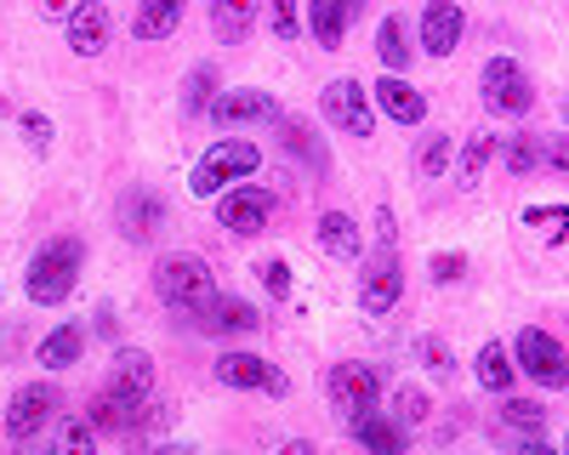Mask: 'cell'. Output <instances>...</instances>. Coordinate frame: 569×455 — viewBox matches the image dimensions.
<instances>
[{
	"mask_svg": "<svg viewBox=\"0 0 569 455\" xmlns=\"http://www.w3.org/2000/svg\"><path fill=\"white\" fill-rule=\"evenodd\" d=\"M80 262H86V251H80V240H46L40 251H34V262H29V296L40 302V307H58L74 285H80Z\"/></svg>",
	"mask_w": 569,
	"mask_h": 455,
	"instance_id": "6da1fadb",
	"label": "cell"
},
{
	"mask_svg": "<svg viewBox=\"0 0 569 455\" xmlns=\"http://www.w3.org/2000/svg\"><path fill=\"white\" fill-rule=\"evenodd\" d=\"M154 291H160V302L177 307V313H200V307L217 296L211 267H206L200 256H166L160 273H154Z\"/></svg>",
	"mask_w": 569,
	"mask_h": 455,
	"instance_id": "7a4b0ae2",
	"label": "cell"
},
{
	"mask_svg": "<svg viewBox=\"0 0 569 455\" xmlns=\"http://www.w3.org/2000/svg\"><path fill=\"white\" fill-rule=\"evenodd\" d=\"M257 143H246V136H222V143H211L206 149V160L194 165V176H188V189L194 194H222L228 182H240V176H251L257 171Z\"/></svg>",
	"mask_w": 569,
	"mask_h": 455,
	"instance_id": "3957f363",
	"label": "cell"
},
{
	"mask_svg": "<svg viewBox=\"0 0 569 455\" xmlns=\"http://www.w3.org/2000/svg\"><path fill=\"white\" fill-rule=\"evenodd\" d=\"M325 393H330V404H337L348 422H359V416H370V410H376L382 376H376V364H330Z\"/></svg>",
	"mask_w": 569,
	"mask_h": 455,
	"instance_id": "277c9868",
	"label": "cell"
},
{
	"mask_svg": "<svg viewBox=\"0 0 569 455\" xmlns=\"http://www.w3.org/2000/svg\"><path fill=\"white\" fill-rule=\"evenodd\" d=\"M479 85H485V109L490 114H530V103H536V91H530V74L518 69L512 58H490L485 63V74H479Z\"/></svg>",
	"mask_w": 569,
	"mask_h": 455,
	"instance_id": "5b68a950",
	"label": "cell"
},
{
	"mask_svg": "<svg viewBox=\"0 0 569 455\" xmlns=\"http://www.w3.org/2000/svg\"><path fill=\"white\" fill-rule=\"evenodd\" d=\"M319 103H325V120L337 125V131H348V136H370V131H376L370 91H365L359 80H330Z\"/></svg>",
	"mask_w": 569,
	"mask_h": 455,
	"instance_id": "8992f818",
	"label": "cell"
},
{
	"mask_svg": "<svg viewBox=\"0 0 569 455\" xmlns=\"http://www.w3.org/2000/svg\"><path fill=\"white\" fill-rule=\"evenodd\" d=\"M518 371L541 387H569V353L547 331H518Z\"/></svg>",
	"mask_w": 569,
	"mask_h": 455,
	"instance_id": "52a82bcc",
	"label": "cell"
},
{
	"mask_svg": "<svg viewBox=\"0 0 569 455\" xmlns=\"http://www.w3.org/2000/svg\"><path fill=\"white\" fill-rule=\"evenodd\" d=\"M273 205H279V200H273L268 189H233V194H222V200H217V222L228 228V234L251 240V234H262V228H268Z\"/></svg>",
	"mask_w": 569,
	"mask_h": 455,
	"instance_id": "ba28073f",
	"label": "cell"
},
{
	"mask_svg": "<svg viewBox=\"0 0 569 455\" xmlns=\"http://www.w3.org/2000/svg\"><path fill=\"white\" fill-rule=\"evenodd\" d=\"M52 410H58V387H52V382L18 387V393H12V410H7V438L29 444L46 422H52Z\"/></svg>",
	"mask_w": 569,
	"mask_h": 455,
	"instance_id": "9c48e42d",
	"label": "cell"
},
{
	"mask_svg": "<svg viewBox=\"0 0 569 455\" xmlns=\"http://www.w3.org/2000/svg\"><path fill=\"white\" fill-rule=\"evenodd\" d=\"M217 382H222V387H240V393H251V387H268V393H279V398L291 393V382H284L262 353H222V358H217Z\"/></svg>",
	"mask_w": 569,
	"mask_h": 455,
	"instance_id": "30bf717a",
	"label": "cell"
},
{
	"mask_svg": "<svg viewBox=\"0 0 569 455\" xmlns=\"http://www.w3.org/2000/svg\"><path fill=\"white\" fill-rule=\"evenodd\" d=\"M399 291H405V273H399V256L393 251H382L370 267H365V280H359V307L370 313V318H382L393 302H399Z\"/></svg>",
	"mask_w": 569,
	"mask_h": 455,
	"instance_id": "8fae6325",
	"label": "cell"
},
{
	"mask_svg": "<svg viewBox=\"0 0 569 455\" xmlns=\"http://www.w3.org/2000/svg\"><path fill=\"white\" fill-rule=\"evenodd\" d=\"M194 325H200L206 336H251V331L262 325V313H257L251 302H240V296H211V302L194 313Z\"/></svg>",
	"mask_w": 569,
	"mask_h": 455,
	"instance_id": "7c38bea8",
	"label": "cell"
},
{
	"mask_svg": "<svg viewBox=\"0 0 569 455\" xmlns=\"http://www.w3.org/2000/svg\"><path fill=\"white\" fill-rule=\"evenodd\" d=\"M461 29H467V12L456 7V0H433V7L421 12V46L433 58H450L461 46Z\"/></svg>",
	"mask_w": 569,
	"mask_h": 455,
	"instance_id": "4fadbf2b",
	"label": "cell"
},
{
	"mask_svg": "<svg viewBox=\"0 0 569 455\" xmlns=\"http://www.w3.org/2000/svg\"><path fill=\"white\" fill-rule=\"evenodd\" d=\"M142 393H126V387H103L98 398H91V427H103V433H126V427H137L142 422Z\"/></svg>",
	"mask_w": 569,
	"mask_h": 455,
	"instance_id": "5bb4252c",
	"label": "cell"
},
{
	"mask_svg": "<svg viewBox=\"0 0 569 455\" xmlns=\"http://www.w3.org/2000/svg\"><path fill=\"white\" fill-rule=\"evenodd\" d=\"M217 125H251V120H279L273 98L268 91H222V98L211 103Z\"/></svg>",
	"mask_w": 569,
	"mask_h": 455,
	"instance_id": "9a60e30c",
	"label": "cell"
},
{
	"mask_svg": "<svg viewBox=\"0 0 569 455\" xmlns=\"http://www.w3.org/2000/svg\"><path fill=\"white\" fill-rule=\"evenodd\" d=\"M109 46V12L98 7V0H86V7L69 18V52H80V58H98Z\"/></svg>",
	"mask_w": 569,
	"mask_h": 455,
	"instance_id": "2e32d148",
	"label": "cell"
},
{
	"mask_svg": "<svg viewBox=\"0 0 569 455\" xmlns=\"http://www.w3.org/2000/svg\"><path fill=\"white\" fill-rule=\"evenodd\" d=\"M376 109H388L399 125H416L427 114V98H421L416 85H405L399 74H388V80H376Z\"/></svg>",
	"mask_w": 569,
	"mask_h": 455,
	"instance_id": "e0dca14e",
	"label": "cell"
},
{
	"mask_svg": "<svg viewBox=\"0 0 569 455\" xmlns=\"http://www.w3.org/2000/svg\"><path fill=\"white\" fill-rule=\"evenodd\" d=\"M177 23H182V0H137L131 34H137V40H166Z\"/></svg>",
	"mask_w": 569,
	"mask_h": 455,
	"instance_id": "ac0fdd59",
	"label": "cell"
},
{
	"mask_svg": "<svg viewBox=\"0 0 569 455\" xmlns=\"http://www.w3.org/2000/svg\"><path fill=\"white\" fill-rule=\"evenodd\" d=\"M257 7L262 0H211V29H217V40H246L251 34V23H257Z\"/></svg>",
	"mask_w": 569,
	"mask_h": 455,
	"instance_id": "d6986e66",
	"label": "cell"
},
{
	"mask_svg": "<svg viewBox=\"0 0 569 455\" xmlns=\"http://www.w3.org/2000/svg\"><path fill=\"white\" fill-rule=\"evenodd\" d=\"M319 251L337 256V262H353V256H359V228H353V216L325 211V216H319Z\"/></svg>",
	"mask_w": 569,
	"mask_h": 455,
	"instance_id": "ffe728a7",
	"label": "cell"
},
{
	"mask_svg": "<svg viewBox=\"0 0 569 455\" xmlns=\"http://www.w3.org/2000/svg\"><path fill=\"white\" fill-rule=\"evenodd\" d=\"M348 0H308V29H313V40L319 46H342V34H348Z\"/></svg>",
	"mask_w": 569,
	"mask_h": 455,
	"instance_id": "44dd1931",
	"label": "cell"
},
{
	"mask_svg": "<svg viewBox=\"0 0 569 455\" xmlns=\"http://www.w3.org/2000/svg\"><path fill=\"white\" fill-rule=\"evenodd\" d=\"M160 216H166V205H160L154 194H126V205H120V228H126V240H149L154 228H160Z\"/></svg>",
	"mask_w": 569,
	"mask_h": 455,
	"instance_id": "7402d4cb",
	"label": "cell"
},
{
	"mask_svg": "<svg viewBox=\"0 0 569 455\" xmlns=\"http://www.w3.org/2000/svg\"><path fill=\"white\" fill-rule=\"evenodd\" d=\"M353 433H359V444H365L370 455H405V433H399L388 416H376V410L353 422Z\"/></svg>",
	"mask_w": 569,
	"mask_h": 455,
	"instance_id": "603a6c76",
	"label": "cell"
},
{
	"mask_svg": "<svg viewBox=\"0 0 569 455\" xmlns=\"http://www.w3.org/2000/svg\"><path fill=\"white\" fill-rule=\"evenodd\" d=\"M279 136H284V149H291L297 160H308L313 171H325V165H330V154L319 149V136H313V125H308V120H297V114L284 120V114H279Z\"/></svg>",
	"mask_w": 569,
	"mask_h": 455,
	"instance_id": "cb8c5ba5",
	"label": "cell"
},
{
	"mask_svg": "<svg viewBox=\"0 0 569 455\" xmlns=\"http://www.w3.org/2000/svg\"><path fill=\"white\" fill-rule=\"evenodd\" d=\"M114 387L149 398V387H154V358L137 353V347H120V358H114Z\"/></svg>",
	"mask_w": 569,
	"mask_h": 455,
	"instance_id": "d4e9b609",
	"label": "cell"
},
{
	"mask_svg": "<svg viewBox=\"0 0 569 455\" xmlns=\"http://www.w3.org/2000/svg\"><path fill=\"white\" fill-rule=\"evenodd\" d=\"M512 371H518V364H512V353H507L501 342H485V347H479V382H485L490 393H507V387H512Z\"/></svg>",
	"mask_w": 569,
	"mask_h": 455,
	"instance_id": "484cf974",
	"label": "cell"
},
{
	"mask_svg": "<svg viewBox=\"0 0 569 455\" xmlns=\"http://www.w3.org/2000/svg\"><path fill=\"white\" fill-rule=\"evenodd\" d=\"M490 154H496V136H490V131H472V136H467V149L456 154V182H479Z\"/></svg>",
	"mask_w": 569,
	"mask_h": 455,
	"instance_id": "4316f807",
	"label": "cell"
},
{
	"mask_svg": "<svg viewBox=\"0 0 569 455\" xmlns=\"http://www.w3.org/2000/svg\"><path fill=\"white\" fill-rule=\"evenodd\" d=\"M501 427H507V433L536 438V433L547 427V410H541L536 398H507V404H501Z\"/></svg>",
	"mask_w": 569,
	"mask_h": 455,
	"instance_id": "83f0119b",
	"label": "cell"
},
{
	"mask_svg": "<svg viewBox=\"0 0 569 455\" xmlns=\"http://www.w3.org/2000/svg\"><path fill=\"white\" fill-rule=\"evenodd\" d=\"M80 342H86V336H80L74 325H58L52 336L40 342V364H46V371H63V364L80 358Z\"/></svg>",
	"mask_w": 569,
	"mask_h": 455,
	"instance_id": "f1b7e54d",
	"label": "cell"
},
{
	"mask_svg": "<svg viewBox=\"0 0 569 455\" xmlns=\"http://www.w3.org/2000/svg\"><path fill=\"white\" fill-rule=\"evenodd\" d=\"M376 52H382L388 69H405L410 63V46H405V23L399 18H388L382 29H376Z\"/></svg>",
	"mask_w": 569,
	"mask_h": 455,
	"instance_id": "f546056e",
	"label": "cell"
},
{
	"mask_svg": "<svg viewBox=\"0 0 569 455\" xmlns=\"http://www.w3.org/2000/svg\"><path fill=\"white\" fill-rule=\"evenodd\" d=\"M501 160H507L512 176H530V171L541 165V143H536V136H512V143L501 149Z\"/></svg>",
	"mask_w": 569,
	"mask_h": 455,
	"instance_id": "4dcf8cb0",
	"label": "cell"
},
{
	"mask_svg": "<svg viewBox=\"0 0 569 455\" xmlns=\"http://www.w3.org/2000/svg\"><path fill=\"white\" fill-rule=\"evenodd\" d=\"M52 455H98V444H91V427H86V422H58Z\"/></svg>",
	"mask_w": 569,
	"mask_h": 455,
	"instance_id": "1f68e13d",
	"label": "cell"
},
{
	"mask_svg": "<svg viewBox=\"0 0 569 455\" xmlns=\"http://www.w3.org/2000/svg\"><path fill=\"white\" fill-rule=\"evenodd\" d=\"M211 85H217V69H211V63H200L194 74H188V98H182L188 114H206V109H211Z\"/></svg>",
	"mask_w": 569,
	"mask_h": 455,
	"instance_id": "d6a6232c",
	"label": "cell"
},
{
	"mask_svg": "<svg viewBox=\"0 0 569 455\" xmlns=\"http://www.w3.org/2000/svg\"><path fill=\"white\" fill-rule=\"evenodd\" d=\"M268 23H273V34H279L284 46H291L297 29H302V0H273V18H268Z\"/></svg>",
	"mask_w": 569,
	"mask_h": 455,
	"instance_id": "836d02e7",
	"label": "cell"
},
{
	"mask_svg": "<svg viewBox=\"0 0 569 455\" xmlns=\"http://www.w3.org/2000/svg\"><path fill=\"white\" fill-rule=\"evenodd\" d=\"M427 410H433V398H427L421 387H405V393H399V422H405V427H421Z\"/></svg>",
	"mask_w": 569,
	"mask_h": 455,
	"instance_id": "e575fe53",
	"label": "cell"
},
{
	"mask_svg": "<svg viewBox=\"0 0 569 455\" xmlns=\"http://www.w3.org/2000/svg\"><path fill=\"white\" fill-rule=\"evenodd\" d=\"M445 160H450V136H427V149L416 154V171H421V176H439Z\"/></svg>",
	"mask_w": 569,
	"mask_h": 455,
	"instance_id": "d590c367",
	"label": "cell"
},
{
	"mask_svg": "<svg viewBox=\"0 0 569 455\" xmlns=\"http://www.w3.org/2000/svg\"><path fill=\"white\" fill-rule=\"evenodd\" d=\"M257 273H262V285H268L273 296H291V267H284V262H262Z\"/></svg>",
	"mask_w": 569,
	"mask_h": 455,
	"instance_id": "8d00e7d4",
	"label": "cell"
},
{
	"mask_svg": "<svg viewBox=\"0 0 569 455\" xmlns=\"http://www.w3.org/2000/svg\"><path fill=\"white\" fill-rule=\"evenodd\" d=\"M525 222H552V228H558V240L569 234V211H563V205H530Z\"/></svg>",
	"mask_w": 569,
	"mask_h": 455,
	"instance_id": "74e56055",
	"label": "cell"
},
{
	"mask_svg": "<svg viewBox=\"0 0 569 455\" xmlns=\"http://www.w3.org/2000/svg\"><path fill=\"white\" fill-rule=\"evenodd\" d=\"M461 273H467V256H450V251L433 256V280H439V285H456Z\"/></svg>",
	"mask_w": 569,
	"mask_h": 455,
	"instance_id": "f35d334b",
	"label": "cell"
},
{
	"mask_svg": "<svg viewBox=\"0 0 569 455\" xmlns=\"http://www.w3.org/2000/svg\"><path fill=\"white\" fill-rule=\"evenodd\" d=\"M23 136L34 149H52V120H46V114H23Z\"/></svg>",
	"mask_w": 569,
	"mask_h": 455,
	"instance_id": "ab89813d",
	"label": "cell"
},
{
	"mask_svg": "<svg viewBox=\"0 0 569 455\" xmlns=\"http://www.w3.org/2000/svg\"><path fill=\"white\" fill-rule=\"evenodd\" d=\"M80 7H86V0H40V12H46V18H63V23H69Z\"/></svg>",
	"mask_w": 569,
	"mask_h": 455,
	"instance_id": "60d3db41",
	"label": "cell"
},
{
	"mask_svg": "<svg viewBox=\"0 0 569 455\" xmlns=\"http://www.w3.org/2000/svg\"><path fill=\"white\" fill-rule=\"evenodd\" d=\"M547 165L552 171H569V136H552V143H547Z\"/></svg>",
	"mask_w": 569,
	"mask_h": 455,
	"instance_id": "b9f144b4",
	"label": "cell"
},
{
	"mask_svg": "<svg viewBox=\"0 0 569 455\" xmlns=\"http://www.w3.org/2000/svg\"><path fill=\"white\" fill-rule=\"evenodd\" d=\"M507 455H558V449H547L541 438H512V444H507Z\"/></svg>",
	"mask_w": 569,
	"mask_h": 455,
	"instance_id": "7bdbcfd3",
	"label": "cell"
},
{
	"mask_svg": "<svg viewBox=\"0 0 569 455\" xmlns=\"http://www.w3.org/2000/svg\"><path fill=\"white\" fill-rule=\"evenodd\" d=\"M421 353H427V358H433V371H439V376L450 371V353H445V347H439L433 336H427V342H421Z\"/></svg>",
	"mask_w": 569,
	"mask_h": 455,
	"instance_id": "ee69618b",
	"label": "cell"
},
{
	"mask_svg": "<svg viewBox=\"0 0 569 455\" xmlns=\"http://www.w3.org/2000/svg\"><path fill=\"white\" fill-rule=\"evenodd\" d=\"M279 455H319V449H313V444H308V438H291V444H284V449H279Z\"/></svg>",
	"mask_w": 569,
	"mask_h": 455,
	"instance_id": "f6af8a7d",
	"label": "cell"
},
{
	"mask_svg": "<svg viewBox=\"0 0 569 455\" xmlns=\"http://www.w3.org/2000/svg\"><path fill=\"white\" fill-rule=\"evenodd\" d=\"M160 455H194V449H160Z\"/></svg>",
	"mask_w": 569,
	"mask_h": 455,
	"instance_id": "bcb514c9",
	"label": "cell"
},
{
	"mask_svg": "<svg viewBox=\"0 0 569 455\" xmlns=\"http://www.w3.org/2000/svg\"><path fill=\"white\" fill-rule=\"evenodd\" d=\"M563 455H569V438H563Z\"/></svg>",
	"mask_w": 569,
	"mask_h": 455,
	"instance_id": "7dc6e473",
	"label": "cell"
}]
</instances>
